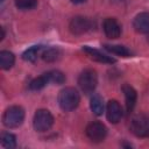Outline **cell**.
I'll use <instances>...</instances> for the list:
<instances>
[{
    "mask_svg": "<svg viewBox=\"0 0 149 149\" xmlns=\"http://www.w3.org/2000/svg\"><path fill=\"white\" fill-rule=\"evenodd\" d=\"M92 28V21L85 16H74L69 24V29L73 35H81Z\"/></svg>",
    "mask_w": 149,
    "mask_h": 149,
    "instance_id": "obj_7",
    "label": "cell"
},
{
    "mask_svg": "<svg viewBox=\"0 0 149 149\" xmlns=\"http://www.w3.org/2000/svg\"><path fill=\"white\" fill-rule=\"evenodd\" d=\"M133 27L140 34H148L149 33V13L142 12L137 14L134 17Z\"/></svg>",
    "mask_w": 149,
    "mask_h": 149,
    "instance_id": "obj_12",
    "label": "cell"
},
{
    "mask_svg": "<svg viewBox=\"0 0 149 149\" xmlns=\"http://www.w3.org/2000/svg\"><path fill=\"white\" fill-rule=\"evenodd\" d=\"M102 28H104L105 35L108 38H118L121 35V26L114 17L105 19L102 23Z\"/></svg>",
    "mask_w": 149,
    "mask_h": 149,
    "instance_id": "obj_9",
    "label": "cell"
},
{
    "mask_svg": "<svg viewBox=\"0 0 149 149\" xmlns=\"http://www.w3.org/2000/svg\"><path fill=\"white\" fill-rule=\"evenodd\" d=\"M129 129L137 137H149V115L143 113L134 115L130 120Z\"/></svg>",
    "mask_w": 149,
    "mask_h": 149,
    "instance_id": "obj_3",
    "label": "cell"
},
{
    "mask_svg": "<svg viewBox=\"0 0 149 149\" xmlns=\"http://www.w3.org/2000/svg\"><path fill=\"white\" fill-rule=\"evenodd\" d=\"M41 50H42V45H34V47L27 49V50L22 54V58H23L24 61H27V62L34 63V62L37 59V57L40 56Z\"/></svg>",
    "mask_w": 149,
    "mask_h": 149,
    "instance_id": "obj_17",
    "label": "cell"
},
{
    "mask_svg": "<svg viewBox=\"0 0 149 149\" xmlns=\"http://www.w3.org/2000/svg\"><path fill=\"white\" fill-rule=\"evenodd\" d=\"M1 144L7 149H13L16 147V137L12 133L5 132L1 134Z\"/></svg>",
    "mask_w": 149,
    "mask_h": 149,
    "instance_id": "obj_20",
    "label": "cell"
},
{
    "mask_svg": "<svg viewBox=\"0 0 149 149\" xmlns=\"http://www.w3.org/2000/svg\"><path fill=\"white\" fill-rule=\"evenodd\" d=\"M83 51L93 61L95 62H99V63H105V64H113L115 63V59L111 56H107L105 54H102L101 51H99L98 49H94V48H91V47H83Z\"/></svg>",
    "mask_w": 149,
    "mask_h": 149,
    "instance_id": "obj_10",
    "label": "cell"
},
{
    "mask_svg": "<svg viewBox=\"0 0 149 149\" xmlns=\"http://www.w3.org/2000/svg\"><path fill=\"white\" fill-rule=\"evenodd\" d=\"M49 84V80H48V77L45 73H43L42 76H38L36 78H34L30 83H29V88L31 91H38V90H42L45 85Z\"/></svg>",
    "mask_w": 149,
    "mask_h": 149,
    "instance_id": "obj_18",
    "label": "cell"
},
{
    "mask_svg": "<svg viewBox=\"0 0 149 149\" xmlns=\"http://www.w3.org/2000/svg\"><path fill=\"white\" fill-rule=\"evenodd\" d=\"M72 3H74V5H79V3H83V2H85L86 0H70Z\"/></svg>",
    "mask_w": 149,
    "mask_h": 149,
    "instance_id": "obj_22",
    "label": "cell"
},
{
    "mask_svg": "<svg viewBox=\"0 0 149 149\" xmlns=\"http://www.w3.org/2000/svg\"><path fill=\"white\" fill-rule=\"evenodd\" d=\"M90 108L93 112V114L95 115H101L104 113V101L102 98L99 94H93L91 100H90Z\"/></svg>",
    "mask_w": 149,
    "mask_h": 149,
    "instance_id": "obj_15",
    "label": "cell"
},
{
    "mask_svg": "<svg viewBox=\"0 0 149 149\" xmlns=\"http://www.w3.org/2000/svg\"><path fill=\"white\" fill-rule=\"evenodd\" d=\"M62 54L63 52H62V50L58 47H51V48L45 49L41 54V56H42L44 62H47V63H55V62L61 59Z\"/></svg>",
    "mask_w": 149,
    "mask_h": 149,
    "instance_id": "obj_13",
    "label": "cell"
},
{
    "mask_svg": "<svg viewBox=\"0 0 149 149\" xmlns=\"http://www.w3.org/2000/svg\"><path fill=\"white\" fill-rule=\"evenodd\" d=\"M15 62V56L8 50H2L0 52V66L3 70H9Z\"/></svg>",
    "mask_w": 149,
    "mask_h": 149,
    "instance_id": "obj_14",
    "label": "cell"
},
{
    "mask_svg": "<svg viewBox=\"0 0 149 149\" xmlns=\"http://www.w3.org/2000/svg\"><path fill=\"white\" fill-rule=\"evenodd\" d=\"M1 1H3V0H1Z\"/></svg>",
    "mask_w": 149,
    "mask_h": 149,
    "instance_id": "obj_24",
    "label": "cell"
},
{
    "mask_svg": "<svg viewBox=\"0 0 149 149\" xmlns=\"http://www.w3.org/2000/svg\"><path fill=\"white\" fill-rule=\"evenodd\" d=\"M79 101L80 97L74 87H65L58 94V105L65 112H70L77 108Z\"/></svg>",
    "mask_w": 149,
    "mask_h": 149,
    "instance_id": "obj_1",
    "label": "cell"
},
{
    "mask_svg": "<svg viewBox=\"0 0 149 149\" xmlns=\"http://www.w3.org/2000/svg\"><path fill=\"white\" fill-rule=\"evenodd\" d=\"M45 74L48 77L49 83L59 85V84H63L65 81V74L59 70H51V71L45 72Z\"/></svg>",
    "mask_w": 149,
    "mask_h": 149,
    "instance_id": "obj_19",
    "label": "cell"
},
{
    "mask_svg": "<svg viewBox=\"0 0 149 149\" xmlns=\"http://www.w3.org/2000/svg\"><path fill=\"white\" fill-rule=\"evenodd\" d=\"M148 34H149V33H148ZM148 42H149V35H148Z\"/></svg>",
    "mask_w": 149,
    "mask_h": 149,
    "instance_id": "obj_23",
    "label": "cell"
},
{
    "mask_svg": "<svg viewBox=\"0 0 149 149\" xmlns=\"http://www.w3.org/2000/svg\"><path fill=\"white\" fill-rule=\"evenodd\" d=\"M98 84V76L93 69H85L78 77V85L85 94L92 93Z\"/></svg>",
    "mask_w": 149,
    "mask_h": 149,
    "instance_id": "obj_4",
    "label": "cell"
},
{
    "mask_svg": "<svg viewBox=\"0 0 149 149\" xmlns=\"http://www.w3.org/2000/svg\"><path fill=\"white\" fill-rule=\"evenodd\" d=\"M15 5L19 9H31L36 7L37 0H15Z\"/></svg>",
    "mask_w": 149,
    "mask_h": 149,
    "instance_id": "obj_21",
    "label": "cell"
},
{
    "mask_svg": "<svg viewBox=\"0 0 149 149\" xmlns=\"http://www.w3.org/2000/svg\"><path fill=\"white\" fill-rule=\"evenodd\" d=\"M86 136L94 143H99L102 142L107 135V128L104 123L99 122V121H93L91 123L87 125L86 129H85Z\"/></svg>",
    "mask_w": 149,
    "mask_h": 149,
    "instance_id": "obj_6",
    "label": "cell"
},
{
    "mask_svg": "<svg viewBox=\"0 0 149 149\" xmlns=\"http://www.w3.org/2000/svg\"><path fill=\"white\" fill-rule=\"evenodd\" d=\"M52 125H54V116L48 109L41 108L35 112L34 119H33V126L36 132H40V133L47 132L51 128Z\"/></svg>",
    "mask_w": 149,
    "mask_h": 149,
    "instance_id": "obj_5",
    "label": "cell"
},
{
    "mask_svg": "<svg viewBox=\"0 0 149 149\" xmlns=\"http://www.w3.org/2000/svg\"><path fill=\"white\" fill-rule=\"evenodd\" d=\"M104 48H105L108 52L114 54V55H118V56H121V57H129V56H132L130 50L127 49V48L123 47V45H118V44H115V45L105 44Z\"/></svg>",
    "mask_w": 149,
    "mask_h": 149,
    "instance_id": "obj_16",
    "label": "cell"
},
{
    "mask_svg": "<svg viewBox=\"0 0 149 149\" xmlns=\"http://www.w3.org/2000/svg\"><path fill=\"white\" fill-rule=\"evenodd\" d=\"M106 116L111 123H118L122 118V108L116 100H109L106 106Z\"/></svg>",
    "mask_w": 149,
    "mask_h": 149,
    "instance_id": "obj_8",
    "label": "cell"
},
{
    "mask_svg": "<svg viewBox=\"0 0 149 149\" xmlns=\"http://www.w3.org/2000/svg\"><path fill=\"white\" fill-rule=\"evenodd\" d=\"M23 120L24 109L16 105L8 107L2 115V122L7 128H17L23 123Z\"/></svg>",
    "mask_w": 149,
    "mask_h": 149,
    "instance_id": "obj_2",
    "label": "cell"
},
{
    "mask_svg": "<svg viewBox=\"0 0 149 149\" xmlns=\"http://www.w3.org/2000/svg\"><path fill=\"white\" fill-rule=\"evenodd\" d=\"M123 94H125V100H126V109L128 113L133 112L135 104H136V99H137V93L135 91V88L133 86H130L129 84H123L121 87Z\"/></svg>",
    "mask_w": 149,
    "mask_h": 149,
    "instance_id": "obj_11",
    "label": "cell"
}]
</instances>
